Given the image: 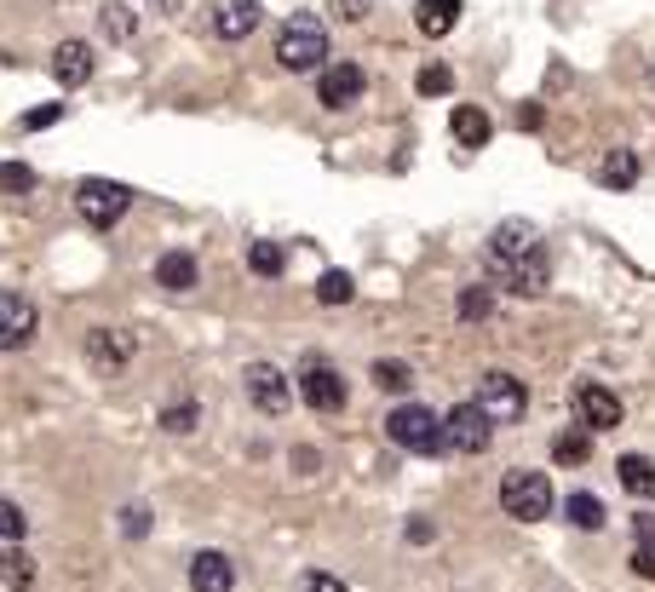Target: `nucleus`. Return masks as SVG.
<instances>
[{"label":"nucleus","instance_id":"1","mask_svg":"<svg viewBox=\"0 0 655 592\" xmlns=\"http://www.w3.org/2000/svg\"><path fill=\"white\" fill-rule=\"evenodd\" d=\"M276 64L293 69V75H306V69H322L328 64V30L311 18V12H299L282 23V35H276Z\"/></svg>","mask_w":655,"mask_h":592},{"label":"nucleus","instance_id":"2","mask_svg":"<svg viewBox=\"0 0 655 592\" xmlns=\"http://www.w3.org/2000/svg\"><path fill=\"white\" fill-rule=\"evenodd\" d=\"M386 431H391V443L397 449H409V454H443V415H432L425 403H402L386 415Z\"/></svg>","mask_w":655,"mask_h":592},{"label":"nucleus","instance_id":"3","mask_svg":"<svg viewBox=\"0 0 655 592\" xmlns=\"http://www.w3.org/2000/svg\"><path fill=\"white\" fill-rule=\"evenodd\" d=\"M495 426H518L529 415V385L507 369H489V374H477V397H471Z\"/></svg>","mask_w":655,"mask_h":592},{"label":"nucleus","instance_id":"4","mask_svg":"<svg viewBox=\"0 0 655 592\" xmlns=\"http://www.w3.org/2000/svg\"><path fill=\"white\" fill-rule=\"evenodd\" d=\"M500 512H507V518H518V524L552 518V483H546L541 472L512 467L507 478H500Z\"/></svg>","mask_w":655,"mask_h":592},{"label":"nucleus","instance_id":"5","mask_svg":"<svg viewBox=\"0 0 655 592\" xmlns=\"http://www.w3.org/2000/svg\"><path fill=\"white\" fill-rule=\"evenodd\" d=\"M133 208V190L115 185V178H81V190H75V213H81L92 230H110L121 224Z\"/></svg>","mask_w":655,"mask_h":592},{"label":"nucleus","instance_id":"6","mask_svg":"<svg viewBox=\"0 0 655 592\" xmlns=\"http://www.w3.org/2000/svg\"><path fill=\"white\" fill-rule=\"evenodd\" d=\"M299 397H306L317 415H340V408H345L340 369L328 363V357H306V363H299Z\"/></svg>","mask_w":655,"mask_h":592},{"label":"nucleus","instance_id":"7","mask_svg":"<svg viewBox=\"0 0 655 592\" xmlns=\"http://www.w3.org/2000/svg\"><path fill=\"white\" fill-rule=\"evenodd\" d=\"M489 437H495V420H489L477 403H460V408H448V415H443V443H448V454H484Z\"/></svg>","mask_w":655,"mask_h":592},{"label":"nucleus","instance_id":"8","mask_svg":"<svg viewBox=\"0 0 655 592\" xmlns=\"http://www.w3.org/2000/svg\"><path fill=\"white\" fill-rule=\"evenodd\" d=\"M575 420H581L587 431H615L626 420V408H621V397L610 392V385L581 380V385H575Z\"/></svg>","mask_w":655,"mask_h":592},{"label":"nucleus","instance_id":"9","mask_svg":"<svg viewBox=\"0 0 655 592\" xmlns=\"http://www.w3.org/2000/svg\"><path fill=\"white\" fill-rule=\"evenodd\" d=\"M242 385H247V403H254L259 415H288V403H293V385H288V374L276 369V363H247Z\"/></svg>","mask_w":655,"mask_h":592},{"label":"nucleus","instance_id":"10","mask_svg":"<svg viewBox=\"0 0 655 592\" xmlns=\"http://www.w3.org/2000/svg\"><path fill=\"white\" fill-rule=\"evenodd\" d=\"M35 328H41V317H35V299L30 294H0V351H23L35 340Z\"/></svg>","mask_w":655,"mask_h":592},{"label":"nucleus","instance_id":"11","mask_svg":"<svg viewBox=\"0 0 655 592\" xmlns=\"http://www.w3.org/2000/svg\"><path fill=\"white\" fill-rule=\"evenodd\" d=\"M495 271H500V288L518 294V299H541L546 282H552V265H546L541 248H529L523 260H507V265H495Z\"/></svg>","mask_w":655,"mask_h":592},{"label":"nucleus","instance_id":"12","mask_svg":"<svg viewBox=\"0 0 655 592\" xmlns=\"http://www.w3.org/2000/svg\"><path fill=\"white\" fill-rule=\"evenodd\" d=\"M87 363L98 374H121L133 363V333L127 328H92L87 333Z\"/></svg>","mask_w":655,"mask_h":592},{"label":"nucleus","instance_id":"13","mask_svg":"<svg viewBox=\"0 0 655 592\" xmlns=\"http://www.w3.org/2000/svg\"><path fill=\"white\" fill-rule=\"evenodd\" d=\"M363 87H368V75L357 69V64H322V81H317V98L328 110H351L363 98Z\"/></svg>","mask_w":655,"mask_h":592},{"label":"nucleus","instance_id":"14","mask_svg":"<svg viewBox=\"0 0 655 592\" xmlns=\"http://www.w3.org/2000/svg\"><path fill=\"white\" fill-rule=\"evenodd\" d=\"M259 0H219V7H213V35L219 41H247V35H254L259 30Z\"/></svg>","mask_w":655,"mask_h":592},{"label":"nucleus","instance_id":"15","mask_svg":"<svg viewBox=\"0 0 655 592\" xmlns=\"http://www.w3.org/2000/svg\"><path fill=\"white\" fill-rule=\"evenodd\" d=\"M190 586H196V592H231V586H236L231 558H224V552H196V558H190Z\"/></svg>","mask_w":655,"mask_h":592},{"label":"nucleus","instance_id":"16","mask_svg":"<svg viewBox=\"0 0 655 592\" xmlns=\"http://www.w3.org/2000/svg\"><path fill=\"white\" fill-rule=\"evenodd\" d=\"M53 75H58V87H87L92 81V46L87 41H64L58 58H53Z\"/></svg>","mask_w":655,"mask_h":592},{"label":"nucleus","instance_id":"17","mask_svg":"<svg viewBox=\"0 0 655 592\" xmlns=\"http://www.w3.org/2000/svg\"><path fill=\"white\" fill-rule=\"evenodd\" d=\"M529 248H541V242H535V230L518 224V219H507V224H500L495 237H489V260H495V265H507V260H523Z\"/></svg>","mask_w":655,"mask_h":592},{"label":"nucleus","instance_id":"18","mask_svg":"<svg viewBox=\"0 0 655 592\" xmlns=\"http://www.w3.org/2000/svg\"><path fill=\"white\" fill-rule=\"evenodd\" d=\"M448 133H455V144H466V150H484L495 139V121L477 110V105H460L455 116H448Z\"/></svg>","mask_w":655,"mask_h":592},{"label":"nucleus","instance_id":"19","mask_svg":"<svg viewBox=\"0 0 655 592\" xmlns=\"http://www.w3.org/2000/svg\"><path fill=\"white\" fill-rule=\"evenodd\" d=\"M156 282H162L167 294H185V288H196V253H185V248L162 253V260H156Z\"/></svg>","mask_w":655,"mask_h":592},{"label":"nucleus","instance_id":"20","mask_svg":"<svg viewBox=\"0 0 655 592\" xmlns=\"http://www.w3.org/2000/svg\"><path fill=\"white\" fill-rule=\"evenodd\" d=\"M615 472H621V489H626V495L655 501V460H650V454H621Z\"/></svg>","mask_w":655,"mask_h":592},{"label":"nucleus","instance_id":"21","mask_svg":"<svg viewBox=\"0 0 655 592\" xmlns=\"http://www.w3.org/2000/svg\"><path fill=\"white\" fill-rule=\"evenodd\" d=\"M414 23H420V35L443 41V35H448V30H455V23H460V0H420Z\"/></svg>","mask_w":655,"mask_h":592},{"label":"nucleus","instance_id":"22","mask_svg":"<svg viewBox=\"0 0 655 592\" xmlns=\"http://www.w3.org/2000/svg\"><path fill=\"white\" fill-rule=\"evenodd\" d=\"M598 185L603 190H633L639 185V156L633 150H610V156L598 162Z\"/></svg>","mask_w":655,"mask_h":592},{"label":"nucleus","instance_id":"23","mask_svg":"<svg viewBox=\"0 0 655 592\" xmlns=\"http://www.w3.org/2000/svg\"><path fill=\"white\" fill-rule=\"evenodd\" d=\"M587 454H592V431L581 420L552 437V460H558V467H587Z\"/></svg>","mask_w":655,"mask_h":592},{"label":"nucleus","instance_id":"24","mask_svg":"<svg viewBox=\"0 0 655 592\" xmlns=\"http://www.w3.org/2000/svg\"><path fill=\"white\" fill-rule=\"evenodd\" d=\"M564 518H569L575 529H603V501L581 489V495H569V501H564Z\"/></svg>","mask_w":655,"mask_h":592},{"label":"nucleus","instance_id":"25","mask_svg":"<svg viewBox=\"0 0 655 592\" xmlns=\"http://www.w3.org/2000/svg\"><path fill=\"white\" fill-rule=\"evenodd\" d=\"M368 374H374V385H380V392H409V385H414V369L397 363V357H380Z\"/></svg>","mask_w":655,"mask_h":592},{"label":"nucleus","instance_id":"26","mask_svg":"<svg viewBox=\"0 0 655 592\" xmlns=\"http://www.w3.org/2000/svg\"><path fill=\"white\" fill-rule=\"evenodd\" d=\"M489 311H495L489 282H471V288H460V322H489Z\"/></svg>","mask_w":655,"mask_h":592},{"label":"nucleus","instance_id":"27","mask_svg":"<svg viewBox=\"0 0 655 592\" xmlns=\"http://www.w3.org/2000/svg\"><path fill=\"white\" fill-rule=\"evenodd\" d=\"M414 87H420V98H448L455 92V75H448V64H425L414 75Z\"/></svg>","mask_w":655,"mask_h":592},{"label":"nucleus","instance_id":"28","mask_svg":"<svg viewBox=\"0 0 655 592\" xmlns=\"http://www.w3.org/2000/svg\"><path fill=\"white\" fill-rule=\"evenodd\" d=\"M317 299H322V305H351V299H357V282H351L345 271H328V276L317 282Z\"/></svg>","mask_w":655,"mask_h":592},{"label":"nucleus","instance_id":"29","mask_svg":"<svg viewBox=\"0 0 655 592\" xmlns=\"http://www.w3.org/2000/svg\"><path fill=\"white\" fill-rule=\"evenodd\" d=\"M0 581H7V586H30L35 581V563L23 558V552H0Z\"/></svg>","mask_w":655,"mask_h":592},{"label":"nucleus","instance_id":"30","mask_svg":"<svg viewBox=\"0 0 655 592\" xmlns=\"http://www.w3.org/2000/svg\"><path fill=\"white\" fill-rule=\"evenodd\" d=\"M247 265H254L259 276H282V248H276V242H254V248H247Z\"/></svg>","mask_w":655,"mask_h":592},{"label":"nucleus","instance_id":"31","mask_svg":"<svg viewBox=\"0 0 655 592\" xmlns=\"http://www.w3.org/2000/svg\"><path fill=\"white\" fill-rule=\"evenodd\" d=\"M98 30H104L110 41H127L133 35V12L127 7H104V12H98Z\"/></svg>","mask_w":655,"mask_h":592},{"label":"nucleus","instance_id":"32","mask_svg":"<svg viewBox=\"0 0 655 592\" xmlns=\"http://www.w3.org/2000/svg\"><path fill=\"white\" fill-rule=\"evenodd\" d=\"M23 529H30L23 506H18V501H0V535H7V540H23Z\"/></svg>","mask_w":655,"mask_h":592},{"label":"nucleus","instance_id":"33","mask_svg":"<svg viewBox=\"0 0 655 592\" xmlns=\"http://www.w3.org/2000/svg\"><path fill=\"white\" fill-rule=\"evenodd\" d=\"M30 185H35V173L23 167V162H0V190L18 196V190H30Z\"/></svg>","mask_w":655,"mask_h":592},{"label":"nucleus","instance_id":"34","mask_svg":"<svg viewBox=\"0 0 655 592\" xmlns=\"http://www.w3.org/2000/svg\"><path fill=\"white\" fill-rule=\"evenodd\" d=\"M162 426H167L173 437H185V431L196 426V403H173V408H167V415H162Z\"/></svg>","mask_w":655,"mask_h":592},{"label":"nucleus","instance_id":"35","mask_svg":"<svg viewBox=\"0 0 655 592\" xmlns=\"http://www.w3.org/2000/svg\"><path fill=\"white\" fill-rule=\"evenodd\" d=\"M633 575H639V581H655V540H639V552H633Z\"/></svg>","mask_w":655,"mask_h":592},{"label":"nucleus","instance_id":"36","mask_svg":"<svg viewBox=\"0 0 655 592\" xmlns=\"http://www.w3.org/2000/svg\"><path fill=\"white\" fill-rule=\"evenodd\" d=\"M64 116V105H41V110H30V116H23V127H30V133H41V127H53Z\"/></svg>","mask_w":655,"mask_h":592},{"label":"nucleus","instance_id":"37","mask_svg":"<svg viewBox=\"0 0 655 592\" xmlns=\"http://www.w3.org/2000/svg\"><path fill=\"white\" fill-rule=\"evenodd\" d=\"M306 592H351V586H345L340 575H328V570H311V575H306Z\"/></svg>","mask_w":655,"mask_h":592},{"label":"nucleus","instance_id":"38","mask_svg":"<svg viewBox=\"0 0 655 592\" xmlns=\"http://www.w3.org/2000/svg\"><path fill=\"white\" fill-rule=\"evenodd\" d=\"M334 12H340L345 23H363V18H368V0H334Z\"/></svg>","mask_w":655,"mask_h":592},{"label":"nucleus","instance_id":"39","mask_svg":"<svg viewBox=\"0 0 655 592\" xmlns=\"http://www.w3.org/2000/svg\"><path fill=\"white\" fill-rule=\"evenodd\" d=\"M121 524H127V535L138 540L144 529H149V518H144V506H127V518H121Z\"/></svg>","mask_w":655,"mask_h":592},{"label":"nucleus","instance_id":"40","mask_svg":"<svg viewBox=\"0 0 655 592\" xmlns=\"http://www.w3.org/2000/svg\"><path fill=\"white\" fill-rule=\"evenodd\" d=\"M633 529H639V540H655V512H639Z\"/></svg>","mask_w":655,"mask_h":592},{"label":"nucleus","instance_id":"41","mask_svg":"<svg viewBox=\"0 0 655 592\" xmlns=\"http://www.w3.org/2000/svg\"><path fill=\"white\" fill-rule=\"evenodd\" d=\"M541 121H546L541 105H523V110H518V127H541Z\"/></svg>","mask_w":655,"mask_h":592},{"label":"nucleus","instance_id":"42","mask_svg":"<svg viewBox=\"0 0 655 592\" xmlns=\"http://www.w3.org/2000/svg\"><path fill=\"white\" fill-rule=\"evenodd\" d=\"M650 87H655V69H650Z\"/></svg>","mask_w":655,"mask_h":592}]
</instances>
